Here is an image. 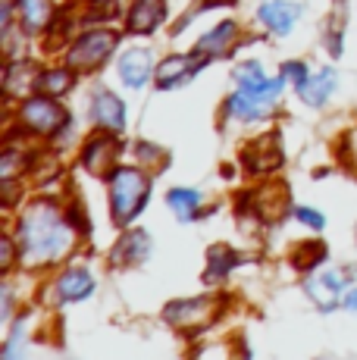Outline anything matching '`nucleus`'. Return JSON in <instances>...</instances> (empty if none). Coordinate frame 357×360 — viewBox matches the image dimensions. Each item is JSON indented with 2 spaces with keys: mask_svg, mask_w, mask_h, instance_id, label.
<instances>
[{
  "mask_svg": "<svg viewBox=\"0 0 357 360\" xmlns=\"http://www.w3.org/2000/svg\"><path fill=\"white\" fill-rule=\"evenodd\" d=\"M19 248H22V260H32L35 266L57 260L70 248V229L57 207L41 200L25 210V217L19 219Z\"/></svg>",
  "mask_w": 357,
  "mask_h": 360,
  "instance_id": "obj_1",
  "label": "nucleus"
},
{
  "mask_svg": "<svg viewBox=\"0 0 357 360\" xmlns=\"http://www.w3.org/2000/svg\"><path fill=\"white\" fill-rule=\"evenodd\" d=\"M148 191H150V179L141 169H135V166L116 169L113 179H110V207H113L116 223L119 226L132 223L141 213L144 200H148Z\"/></svg>",
  "mask_w": 357,
  "mask_h": 360,
  "instance_id": "obj_2",
  "label": "nucleus"
},
{
  "mask_svg": "<svg viewBox=\"0 0 357 360\" xmlns=\"http://www.w3.org/2000/svg\"><path fill=\"white\" fill-rule=\"evenodd\" d=\"M285 88V75L276 79H260L254 85H238V91L229 98V113L235 120H260L270 116V110L279 103Z\"/></svg>",
  "mask_w": 357,
  "mask_h": 360,
  "instance_id": "obj_3",
  "label": "nucleus"
},
{
  "mask_svg": "<svg viewBox=\"0 0 357 360\" xmlns=\"http://www.w3.org/2000/svg\"><path fill=\"white\" fill-rule=\"evenodd\" d=\"M113 47H116V34L113 32H88L72 44L70 66L75 69V72H88V69L104 63L110 53H113Z\"/></svg>",
  "mask_w": 357,
  "mask_h": 360,
  "instance_id": "obj_4",
  "label": "nucleus"
},
{
  "mask_svg": "<svg viewBox=\"0 0 357 360\" xmlns=\"http://www.w3.org/2000/svg\"><path fill=\"white\" fill-rule=\"evenodd\" d=\"M19 120H22V126H29L32 131H38V135H53V131H60V126H66L63 107H57L51 98L25 101Z\"/></svg>",
  "mask_w": 357,
  "mask_h": 360,
  "instance_id": "obj_5",
  "label": "nucleus"
},
{
  "mask_svg": "<svg viewBox=\"0 0 357 360\" xmlns=\"http://www.w3.org/2000/svg\"><path fill=\"white\" fill-rule=\"evenodd\" d=\"M301 13H304V6H298L294 0H266L260 6V22L273 34H288L298 25Z\"/></svg>",
  "mask_w": 357,
  "mask_h": 360,
  "instance_id": "obj_6",
  "label": "nucleus"
},
{
  "mask_svg": "<svg viewBox=\"0 0 357 360\" xmlns=\"http://www.w3.org/2000/svg\"><path fill=\"white\" fill-rule=\"evenodd\" d=\"M307 295L317 301L320 310H332L335 304L342 301V292H345V282H342L339 273H332V269H320L317 276H311V279L304 282Z\"/></svg>",
  "mask_w": 357,
  "mask_h": 360,
  "instance_id": "obj_7",
  "label": "nucleus"
},
{
  "mask_svg": "<svg viewBox=\"0 0 357 360\" xmlns=\"http://www.w3.org/2000/svg\"><path fill=\"white\" fill-rule=\"evenodd\" d=\"M150 69H154V53L148 47H129L119 57V79L129 88H141L150 79Z\"/></svg>",
  "mask_w": 357,
  "mask_h": 360,
  "instance_id": "obj_8",
  "label": "nucleus"
},
{
  "mask_svg": "<svg viewBox=\"0 0 357 360\" xmlns=\"http://www.w3.org/2000/svg\"><path fill=\"white\" fill-rule=\"evenodd\" d=\"M91 116L104 129H116V131L126 129V103L110 91H98L91 98Z\"/></svg>",
  "mask_w": 357,
  "mask_h": 360,
  "instance_id": "obj_9",
  "label": "nucleus"
},
{
  "mask_svg": "<svg viewBox=\"0 0 357 360\" xmlns=\"http://www.w3.org/2000/svg\"><path fill=\"white\" fill-rule=\"evenodd\" d=\"M167 19V6L163 0H135L129 10V32L135 34H148Z\"/></svg>",
  "mask_w": 357,
  "mask_h": 360,
  "instance_id": "obj_10",
  "label": "nucleus"
},
{
  "mask_svg": "<svg viewBox=\"0 0 357 360\" xmlns=\"http://www.w3.org/2000/svg\"><path fill=\"white\" fill-rule=\"evenodd\" d=\"M197 66H204V63H197L195 57H169V60H163V63L157 66V88L169 91V88L185 85V82L195 75Z\"/></svg>",
  "mask_w": 357,
  "mask_h": 360,
  "instance_id": "obj_11",
  "label": "nucleus"
},
{
  "mask_svg": "<svg viewBox=\"0 0 357 360\" xmlns=\"http://www.w3.org/2000/svg\"><path fill=\"white\" fill-rule=\"evenodd\" d=\"M332 88H335V72L332 69H320V72L307 75L298 85V98L311 103V107H323L329 101V94H332Z\"/></svg>",
  "mask_w": 357,
  "mask_h": 360,
  "instance_id": "obj_12",
  "label": "nucleus"
},
{
  "mask_svg": "<svg viewBox=\"0 0 357 360\" xmlns=\"http://www.w3.org/2000/svg\"><path fill=\"white\" fill-rule=\"evenodd\" d=\"M210 307L214 304L204 297V301H178L167 307V320L173 326H201V323L210 320Z\"/></svg>",
  "mask_w": 357,
  "mask_h": 360,
  "instance_id": "obj_13",
  "label": "nucleus"
},
{
  "mask_svg": "<svg viewBox=\"0 0 357 360\" xmlns=\"http://www.w3.org/2000/svg\"><path fill=\"white\" fill-rule=\"evenodd\" d=\"M57 292H60L63 301H82V297H88L94 292V279H91V273H88V269L72 266V269H66V273L60 276Z\"/></svg>",
  "mask_w": 357,
  "mask_h": 360,
  "instance_id": "obj_14",
  "label": "nucleus"
},
{
  "mask_svg": "<svg viewBox=\"0 0 357 360\" xmlns=\"http://www.w3.org/2000/svg\"><path fill=\"white\" fill-rule=\"evenodd\" d=\"M150 254V238H148V232H132V235H126V238L116 245V251H113V263L116 266H135V263H144V257Z\"/></svg>",
  "mask_w": 357,
  "mask_h": 360,
  "instance_id": "obj_15",
  "label": "nucleus"
},
{
  "mask_svg": "<svg viewBox=\"0 0 357 360\" xmlns=\"http://www.w3.org/2000/svg\"><path fill=\"white\" fill-rule=\"evenodd\" d=\"M232 38H235V22H219L214 32H207L195 44V53L197 57H219V53H226V47L232 44Z\"/></svg>",
  "mask_w": 357,
  "mask_h": 360,
  "instance_id": "obj_16",
  "label": "nucleus"
},
{
  "mask_svg": "<svg viewBox=\"0 0 357 360\" xmlns=\"http://www.w3.org/2000/svg\"><path fill=\"white\" fill-rule=\"evenodd\" d=\"M113 154H116V141L110 135H98L91 144L85 148V157H82V163L88 166L91 172H104L110 160H113Z\"/></svg>",
  "mask_w": 357,
  "mask_h": 360,
  "instance_id": "obj_17",
  "label": "nucleus"
},
{
  "mask_svg": "<svg viewBox=\"0 0 357 360\" xmlns=\"http://www.w3.org/2000/svg\"><path fill=\"white\" fill-rule=\"evenodd\" d=\"M16 10H19V19H22L25 29L38 32L51 22L53 10H51V0H16Z\"/></svg>",
  "mask_w": 357,
  "mask_h": 360,
  "instance_id": "obj_18",
  "label": "nucleus"
},
{
  "mask_svg": "<svg viewBox=\"0 0 357 360\" xmlns=\"http://www.w3.org/2000/svg\"><path fill=\"white\" fill-rule=\"evenodd\" d=\"M167 204H169V210H173L178 219H191L197 213V207H201V191H195V188H173L167 195Z\"/></svg>",
  "mask_w": 357,
  "mask_h": 360,
  "instance_id": "obj_19",
  "label": "nucleus"
},
{
  "mask_svg": "<svg viewBox=\"0 0 357 360\" xmlns=\"http://www.w3.org/2000/svg\"><path fill=\"white\" fill-rule=\"evenodd\" d=\"M72 82H75L72 66L70 69H51V72H44L35 82V88L38 91H44V94H51V98H60V94H66L72 88Z\"/></svg>",
  "mask_w": 357,
  "mask_h": 360,
  "instance_id": "obj_20",
  "label": "nucleus"
},
{
  "mask_svg": "<svg viewBox=\"0 0 357 360\" xmlns=\"http://www.w3.org/2000/svg\"><path fill=\"white\" fill-rule=\"evenodd\" d=\"M232 251H226V248H214V251H210V263H214V266L207 269V279H219V276H226L232 269Z\"/></svg>",
  "mask_w": 357,
  "mask_h": 360,
  "instance_id": "obj_21",
  "label": "nucleus"
},
{
  "mask_svg": "<svg viewBox=\"0 0 357 360\" xmlns=\"http://www.w3.org/2000/svg\"><path fill=\"white\" fill-rule=\"evenodd\" d=\"M260 79H266V75H264V69H260V63H254V60H251V63H242L235 69V82H238V85H254V82H260Z\"/></svg>",
  "mask_w": 357,
  "mask_h": 360,
  "instance_id": "obj_22",
  "label": "nucleus"
},
{
  "mask_svg": "<svg viewBox=\"0 0 357 360\" xmlns=\"http://www.w3.org/2000/svg\"><path fill=\"white\" fill-rule=\"evenodd\" d=\"M294 217H298V223L311 226V229H323V226H326V217H320L313 207H298V210H294Z\"/></svg>",
  "mask_w": 357,
  "mask_h": 360,
  "instance_id": "obj_23",
  "label": "nucleus"
},
{
  "mask_svg": "<svg viewBox=\"0 0 357 360\" xmlns=\"http://www.w3.org/2000/svg\"><path fill=\"white\" fill-rule=\"evenodd\" d=\"M283 75H285V79H292V82H294V88H298L311 72H307V66H304V63H285Z\"/></svg>",
  "mask_w": 357,
  "mask_h": 360,
  "instance_id": "obj_24",
  "label": "nucleus"
},
{
  "mask_svg": "<svg viewBox=\"0 0 357 360\" xmlns=\"http://www.w3.org/2000/svg\"><path fill=\"white\" fill-rule=\"evenodd\" d=\"M342 307H345L348 314H357V288H351V292L342 297Z\"/></svg>",
  "mask_w": 357,
  "mask_h": 360,
  "instance_id": "obj_25",
  "label": "nucleus"
},
{
  "mask_svg": "<svg viewBox=\"0 0 357 360\" xmlns=\"http://www.w3.org/2000/svg\"><path fill=\"white\" fill-rule=\"evenodd\" d=\"M4 266H13V238H4Z\"/></svg>",
  "mask_w": 357,
  "mask_h": 360,
  "instance_id": "obj_26",
  "label": "nucleus"
}]
</instances>
